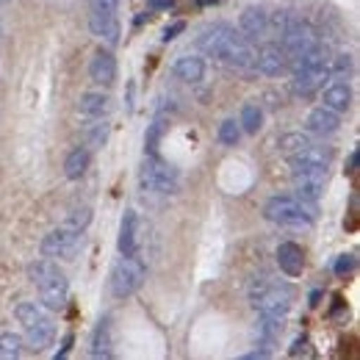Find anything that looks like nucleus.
<instances>
[{
	"label": "nucleus",
	"instance_id": "obj_19",
	"mask_svg": "<svg viewBox=\"0 0 360 360\" xmlns=\"http://www.w3.org/2000/svg\"><path fill=\"white\" fill-rule=\"evenodd\" d=\"M53 341H56V324H53L50 316L25 330V344L34 352H45L47 347H53Z\"/></svg>",
	"mask_w": 360,
	"mask_h": 360
},
{
	"label": "nucleus",
	"instance_id": "obj_7",
	"mask_svg": "<svg viewBox=\"0 0 360 360\" xmlns=\"http://www.w3.org/2000/svg\"><path fill=\"white\" fill-rule=\"evenodd\" d=\"M81 238H84L81 230H72V227L61 225V227H56V230H50L45 238H42L39 252H42L45 258H53V261H56V258H70V255L78 252Z\"/></svg>",
	"mask_w": 360,
	"mask_h": 360
},
{
	"label": "nucleus",
	"instance_id": "obj_41",
	"mask_svg": "<svg viewBox=\"0 0 360 360\" xmlns=\"http://www.w3.org/2000/svg\"><path fill=\"white\" fill-rule=\"evenodd\" d=\"M147 6H150V8H169L172 0H147Z\"/></svg>",
	"mask_w": 360,
	"mask_h": 360
},
{
	"label": "nucleus",
	"instance_id": "obj_31",
	"mask_svg": "<svg viewBox=\"0 0 360 360\" xmlns=\"http://www.w3.org/2000/svg\"><path fill=\"white\" fill-rule=\"evenodd\" d=\"M105 141H108V125H105V122H94L91 128H86V134H84V147L100 150Z\"/></svg>",
	"mask_w": 360,
	"mask_h": 360
},
{
	"label": "nucleus",
	"instance_id": "obj_4",
	"mask_svg": "<svg viewBox=\"0 0 360 360\" xmlns=\"http://www.w3.org/2000/svg\"><path fill=\"white\" fill-rule=\"evenodd\" d=\"M291 288L288 285H277V283H266V280H258L252 283L250 288V302L252 308L258 311V316H277V319H285L291 311Z\"/></svg>",
	"mask_w": 360,
	"mask_h": 360
},
{
	"label": "nucleus",
	"instance_id": "obj_18",
	"mask_svg": "<svg viewBox=\"0 0 360 360\" xmlns=\"http://www.w3.org/2000/svg\"><path fill=\"white\" fill-rule=\"evenodd\" d=\"M321 103H324L327 108L338 111V114L349 111V105H352V89H349V84H347V81H333V84H327V86L321 89Z\"/></svg>",
	"mask_w": 360,
	"mask_h": 360
},
{
	"label": "nucleus",
	"instance_id": "obj_22",
	"mask_svg": "<svg viewBox=\"0 0 360 360\" xmlns=\"http://www.w3.org/2000/svg\"><path fill=\"white\" fill-rule=\"evenodd\" d=\"M108 105H111V100H108L105 91H86L78 100V114L86 117V120H100V117L108 114Z\"/></svg>",
	"mask_w": 360,
	"mask_h": 360
},
{
	"label": "nucleus",
	"instance_id": "obj_38",
	"mask_svg": "<svg viewBox=\"0 0 360 360\" xmlns=\"http://www.w3.org/2000/svg\"><path fill=\"white\" fill-rule=\"evenodd\" d=\"M91 11H117L120 8V0H89Z\"/></svg>",
	"mask_w": 360,
	"mask_h": 360
},
{
	"label": "nucleus",
	"instance_id": "obj_36",
	"mask_svg": "<svg viewBox=\"0 0 360 360\" xmlns=\"http://www.w3.org/2000/svg\"><path fill=\"white\" fill-rule=\"evenodd\" d=\"M355 271V255H341L338 261H335V274L338 277H347V274H352Z\"/></svg>",
	"mask_w": 360,
	"mask_h": 360
},
{
	"label": "nucleus",
	"instance_id": "obj_30",
	"mask_svg": "<svg viewBox=\"0 0 360 360\" xmlns=\"http://www.w3.org/2000/svg\"><path fill=\"white\" fill-rule=\"evenodd\" d=\"M352 67H355L352 56L349 53H338L335 58H330V78L333 81H347L352 75Z\"/></svg>",
	"mask_w": 360,
	"mask_h": 360
},
{
	"label": "nucleus",
	"instance_id": "obj_40",
	"mask_svg": "<svg viewBox=\"0 0 360 360\" xmlns=\"http://www.w3.org/2000/svg\"><path fill=\"white\" fill-rule=\"evenodd\" d=\"M72 341H75V338H72V335H67V338H64V344H61V349L56 352V358H67V355H70V347H72Z\"/></svg>",
	"mask_w": 360,
	"mask_h": 360
},
{
	"label": "nucleus",
	"instance_id": "obj_23",
	"mask_svg": "<svg viewBox=\"0 0 360 360\" xmlns=\"http://www.w3.org/2000/svg\"><path fill=\"white\" fill-rule=\"evenodd\" d=\"M111 347H114V338H111V319H100L97 327H94V335H91V358H111Z\"/></svg>",
	"mask_w": 360,
	"mask_h": 360
},
{
	"label": "nucleus",
	"instance_id": "obj_39",
	"mask_svg": "<svg viewBox=\"0 0 360 360\" xmlns=\"http://www.w3.org/2000/svg\"><path fill=\"white\" fill-rule=\"evenodd\" d=\"M186 31V22H175V25H169L167 31H164V42H172L178 34H183Z\"/></svg>",
	"mask_w": 360,
	"mask_h": 360
},
{
	"label": "nucleus",
	"instance_id": "obj_16",
	"mask_svg": "<svg viewBox=\"0 0 360 360\" xmlns=\"http://www.w3.org/2000/svg\"><path fill=\"white\" fill-rule=\"evenodd\" d=\"M305 128H308V134L314 136H333L341 128V114L333 111V108H327V105H319V108H314L308 114Z\"/></svg>",
	"mask_w": 360,
	"mask_h": 360
},
{
	"label": "nucleus",
	"instance_id": "obj_37",
	"mask_svg": "<svg viewBox=\"0 0 360 360\" xmlns=\"http://www.w3.org/2000/svg\"><path fill=\"white\" fill-rule=\"evenodd\" d=\"M288 22H291V17H288L285 11H277V14H274V17L269 20V25L274 28V31H277V37H280V34L288 28Z\"/></svg>",
	"mask_w": 360,
	"mask_h": 360
},
{
	"label": "nucleus",
	"instance_id": "obj_13",
	"mask_svg": "<svg viewBox=\"0 0 360 360\" xmlns=\"http://www.w3.org/2000/svg\"><path fill=\"white\" fill-rule=\"evenodd\" d=\"M291 175H294V191H297L300 200L316 202V200L324 194L327 172H321V169H308V172H291Z\"/></svg>",
	"mask_w": 360,
	"mask_h": 360
},
{
	"label": "nucleus",
	"instance_id": "obj_17",
	"mask_svg": "<svg viewBox=\"0 0 360 360\" xmlns=\"http://www.w3.org/2000/svg\"><path fill=\"white\" fill-rule=\"evenodd\" d=\"M277 266L285 271L288 277H300L302 269H305V252L300 244L294 241H283L277 247Z\"/></svg>",
	"mask_w": 360,
	"mask_h": 360
},
{
	"label": "nucleus",
	"instance_id": "obj_24",
	"mask_svg": "<svg viewBox=\"0 0 360 360\" xmlns=\"http://www.w3.org/2000/svg\"><path fill=\"white\" fill-rule=\"evenodd\" d=\"M89 164H91V150L81 144V147H75V150L67 155V161H64V175L70 180H81L86 175Z\"/></svg>",
	"mask_w": 360,
	"mask_h": 360
},
{
	"label": "nucleus",
	"instance_id": "obj_26",
	"mask_svg": "<svg viewBox=\"0 0 360 360\" xmlns=\"http://www.w3.org/2000/svg\"><path fill=\"white\" fill-rule=\"evenodd\" d=\"M314 144V139L311 134H302V131H297V134H283L280 136V153L285 155V158H291V155H297V153H302L305 147H311Z\"/></svg>",
	"mask_w": 360,
	"mask_h": 360
},
{
	"label": "nucleus",
	"instance_id": "obj_29",
	"mask_svg": "<svg viewBox=\"0 0 360 360\" xmlns=\"http://www.w3.org/2000/svg\"><path fill=\"white\" fill-rule=\"evenodd\" d=\"M25 347V338L20 333H0V358H20Z\"/></svg>",
	"mask_w": 360,
	"mask_h": 360
},
{
	"label": "nucleus",
	"instance_id": "obj_20",
	"mask_svg": "<svg viewBox=\"0 0 360 360\" xmlns=\"http://www.w3.org/2000/svg\"><path fill=\"white\" fill-rule=\"evenodd\" d=\"M172 75L183 81V84H200L205 78V61L200 56H180L178 61L172 64Z\"/></svg>",
	"mask_w": 360,
	"mask_h": 360
},
{
	"label": "nucleus",
	"instance_id": "obj_34",
	"mask_svg": "<svg viewBox=\"0 0 360 360\" xmlns=\"http://www.w3.org/2000/svg\"><path fill=\"white\" fill-rule=\"evenodd\" d=\"M238 139H241V125H236L233 120H225V122L219 125V141L227 144V147H236Z\"/></svg>",
	"mask_w": 360,
	"mask_h": 360
},
{
	"label": "nucleus",
	"instance_id": "obj_2",
	"mask_svg": "<svg viewBox=\"0 0 360 360\" xmlns=\"http://www.w3.org/2000/svg\"><path fill=\"white\" fill-rule=\"evenodd\" d=\"M28 277L31 283L39 288V297H42V305L47 311H64L67 302H70V280L67 274L56 266L53 258H37L31 266H28Z\"/></svg>",
	"mask_w": 360,
	"mask_h": 360
},
{
	"label": "nucleus",
	"instance_id": "obj_3",
	"mask_svg": "<svg viewBox=\"0 0 360 360\" xmlns=\"http://www.w3.org/2000/svg\"><path fill=\"white\" fill-rule=\"evenodd\" d=\"M264 217L283 227H311L316 219V208L300 197H271L264 208Z\"/></svg>",
	"mask_w": 360,
	"mask_h": 360
},
{
	"label": "nucleus",
	"instance_id": "obj_27",
	"mask_svg": "<svg viewBox=\"0 0 360 360\" xmlns=\"http://www.w3.org/2000/svg\"><path fill=\"white\" fill-rule=\"evenodd\" d=\"M261 122H264V111H261V105L258 103H247L244 108H241V131L244 134H258L261 131Z\"/></svg>",
	"mask_w": 360,
	"mask_h": 360
},
{
	"label": "nucleus",
	"instance_id": "obj_28",
	"mask_svg": "<svg viewBox=\"0 0 360 360\" xmlns=\"http://www.w3.org/2000/svg\"><path fill=\"white\" fill-rule=\"evenodd\" d=\"M283 321H285V319H277V316H261V319H258V338H261L266 347L280 338Z\"/></svg>",
	"mask_w": 360,
	"mask_h": 360
},
{
	"label": "nucleus",
	"instance_id": "obj_44",
	"mask_svg": "<svg viewBox=\"0 0 360 360\" xmlns=\"http://www.w3.org/2000/svg\"><path fill=\"white\" fill-rule=\"evenodd\" d=\"M200 6H208V3H217V0H197Z\"/></svg>",
	"mask_w": 360,
	"mask_h": 360
},
{
	"label": "nucleus",
	"instance_id": "obj_43",
	"mask_svg": "<svg viewBox=\"0 0 360 360\" xmlns=\"http://www.w3.org/2000/svg\"><path fill=\"white\" fill-rule=\"evenodd\" d=\"M355 167H358V150L349 155V169H347V172H355Z\"/></svg>",
	"mask_w": 360,
	"mask_h": 360
},
{
	"label": "nucleus",
	"instance_id": "obj_42",
	"mask_svg": "<svg viewBox=\"0 0 360 360\" xmlns=\"http://www.w3.org/2000/svg\"><path fill=\"white\" fill-rule=\"evenodd\" d=\"M244 358L247 360H255V358H269V352H266V349H255V352H247V355H244Z\"/></svg>",
	"mask_w": 360,
	"mask_h": 360
},
{
	"label": "nucleus",
	"instance_id": "obj_25",
	"mask_svg": "<svg viewBox=\"0 0 360 360\" xmlns=\"http://www.w3.org/2000/svg\"><path fill=\"white\" fill-rule=\"evenodd\" d=\"M14 316H17V321L22 324V330H28V327H34L37 321H42L47 319V308L45 305H39V302H20L17 308H14Z\"/></svg>",
	"mask_w": 360,
	"mask_h": 360
},
{
	"label": "nucleus",
	"instance_id": "obj_33",
	"mask_svg": "<svg viewBox=\"0 0 360 360\" xmlns=\"http://www.w3.org/2000/svg\"><path fill=\"white\" fill-rule=\"evenodd\" d=\"M89 222H91V211L84 205V208H75V211H70V217H67V222L64 225L67 227H72V230H86L89 227Z\"/></svg>",
	"mask_w": 360,
	"mask_h": 360
},
{
	"label": "nucleus",
	"instance_id": "obj_1",
	"mask_svg": "<svg viewBox=\"0 0 360 360\" xmlns=\"http://www.w3.org/2000/svg\"><path fill=\"white\" fill-rule=\"evenodd\" d=\"M197 47L202 53H208L211 58H217L219 64H225L230 70H250L252 67V47L247 45V39L230 28L225 22H217V25H208L200 31L197 37Z\"/></svg>",
	"mask_w": 360,
	"mask_h": 360
},
{
	"label": "nucleus",
	"instance_id": "obj_12",
	"mask_svg": "<svg viewBox=\"0 0 360 360\" xmlns=\"http://www.w3.org/2000/svg\"><path fill=\"white\" fill-rule=\"evenodd\" d=\"M288 164H291V172H308V169H321V172H327V167L333 164V150L330 147H305L302 153H297V155H291L288 158Z\"/></svg>",
	"mask_w": 360,
	"mask_h": 360
},
{
	"label": "nucleus",
	"instance_id": "obj_9",
	"mask_svg": "<svg viewBox=\"0 0 360 360\" xmlns=\"http://www.w3.org/2000/svg\"><path fill=\"white\" fill-rule=\"evenodd\" d=\"M252 67L266 78H280L288 70V56L283 53V47L277 42H266V45L258 47V53L252 56Z\"/></svg>",
	"mask_w": 360,
	"mask_h": 360
},
{
	"label": "nucleus",
	"instance_id": "obj_10",
	"mask_svg": "<svg viewBox=\"0 0 360 360\" xmlns=\"http://www.w3.org/2000/svg\"><path fill=\"white\" fill-rule=\"evenodd\" d=\"M89 78H91V84H94V86H103V89L114 86V81H117V58H114V53H111V50L100 47V50L91 56Z\"/></svg>",
	"mask_w": 360,
	"mask_h": 360
},
{
	"label": "nucleus",
	"instance_id": "obj_8",
	"mask_svg": "<svg viewBox=\"0 0 360 360\" xmlns=\"http://www.w3.org/2000/svg\"><path fill=\"white\" fill-rule=\"evenodd\" d=\"M316 42H319L316 31L308 22H302V20H291L288 28L280 34V47H283V53L288 56V61L300 58V56H302L305 50H311Z\"/></svg>",
	"mask_w": 360,
	"mask_h": 360
},
{
	"label": "nucleus",
	"instance_id": "obj_32",
	"mask_svg": "<svg viewBox=\"0 0 360 360\" xmlns=\"http://www.w3.org/2000/svg\"><path fill=\"white\" fill-rule=\"evenodd\" d=\"M164 136V122L155 120L150 128H147V136H144V147H147V155H158V141Z\"/></svg>",
	"mask_w": 360,
	"mask_h": 360
},
{
	"label": "nucleus",
	"instance_id": "obj_45",
	"mask_svg": "<svg viewBox=\"0 0 360 360\" xmlns=\"http://www.w3.org/2000/svg\"><path fill=\"white\" fill-rule=\"evenodd\" d=\"M3 3H8V0H0V6H3Z\"/></svg>",
	"mask_w": 360,
	"mask_h": 360
},
{
	"label": "nucleus",
	"instance_id": "obj_35",
	"mask_svg": "<svg viewBox=\"0 0 360 360\" xmlns=\"http://www.w3.org/2000/svg\"><path fill=\"white\" fill-rule=\"evenodd\" d=\"M288 355H291V358H311V355H314V349H311V341H308V338H297V341L291 344Z\"/></svg>",
	"mask_w": 360,
	"mask_h": 360
},
{
	"label": "nucleus",
	"instance_id": "obj_21",
	"mask_svg": "<svg viewBox=\"0 0 360 360\" xmlns=\"http://www.w3.org/2000/svg\"><path fill=\"white\" fill-rule=\"evenodd\" d=\"M117 247H120L122 255H134L136 250H139V217H136V211H125V217L120 222Z\"/></svg>",
	"mask_w": 360,
	"mask_h": 360
},
{
	"label": "nucleus",
	"instance_id": "obj_15",
	"mask_svg": "<svg viewBox=\"0 0 360 360\" xmlns=\"http://www.w3.org/2000/svg\"><path fill=\"white\" fill-rule=\"evenodd\" d=\"M266 31H269V14H266L264 8L250 6V8L241 11V17H238V34H241L244 39H258V37H264Z\"/></svg>",
	"mask_w": 360,
	"mask_h": 360
},
{
	"label": "nucleus",
	"instance_id": "obj_11",
	"mask_svg": "<svg viewBox=\"0 0 360 360\" xmlns=\"http://www.w3.org/2000/svg\"><path fill=\"white\" fill-rule=\"evenodd\" d=\"M330 81V64L324 67H311V70H297L294 72V81H291V89L300 97H311L316 91H321Z\"/></svg>",
	"mask_w": 360,
	"mask_h": 360
},
{
	"label": "nucleus",
	"instance_id": "obj_6",
	"mask_svg": "<svg viewBox=\"0 0 360 360\" xmlns=\"http://www.w3.org/2000/svg\"><path fill=\"white\" fill-rule=\"evenodd\" d=\"M139 183L144 191H155V194H175L178 191V172L161 161L158 155H144Z\"/></svg>",
	"mask_w": 360,
	"mask_h": 360
},
{
	"label": "nucleus",
	"instance_id": "obj_14",
	"mask_svg": "<svg viewBox=\"0 0 360 360\" xmlns=\"http://www.w3.org/2000/svg\"><path fill=\"white\" fill-rule=\"evenodd\" d=\"M89 31L97 39H103L105 45H117L120 42V20H117V11H91Z\"/></svg>",
	"mask_w": 360,
	"mask_h": 360
},
{
	"label": "nucleus",
	"instance_id": "obj_5",
	"mask_svg": "<svg viewBox=\"0 0 360 360\" xmlns=\"http://www.w3.org/2000/svg\"><path fill=\"white\" fill-rule=\"evenodd\" d=\"M144 277H147L144 261L136 258V252L134 255H122V258L114 264V269H111V280H108L111 294H114L117 300L134 297L136 291L144 285Z\"/></svg>",
	"mask_w": 360,
	"mask_h": 360
}]
</instances>
